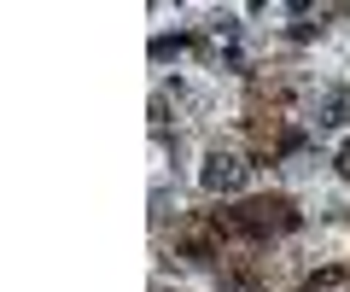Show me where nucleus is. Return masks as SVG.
I'll list each match as a JSON object with an SVG mask.
<instances>
[{"label":"nucleus","instance_id":"f257e3e1","mask_svg":"<svg viewBox=\"0 0 350 292\" xmlns=\"http://www.w3.org/2000/svg\"><path fill=\"white\" fill-rule=\"evenodd\" d=\"M251 181V164L239 152H211L204 158V170H199V187L204 193H239Z\"/></svg>","mask_w":350,"mask_h":292},{"label":"nucleus","instance_id":"f03ea898","mask_svg":"<svg viewBox=\"0 0 350 292\" xmlns=\"http://www.w3.org/2000/svg\"><path fill=\"white\" fill-rule=\"evenodd\" d=\"M315 123L321 129H345L350 123V88H327L321 105H315Z\"/></svg>","mask_w":350,"mask_h":292},{"label":"nucleus","instance_id":"7ed1b4c3","mask_svg":"<svg viewBox=\"0 0 350 292\" xmlns=\"http://www.w3.org/2000/svg\"><path fill=\"white\" fill-rule=\"evenodd\" d=\"M181 47H187V41H181V36H158V41H152V59H170V53H181Z\"/></svg>","mask_w":350,"mask_h":292},{"label":"nucleus","instance_id":"20e7f679","mask_svg":"<svg viewBox=\"0 0 350 292\" xmlns=\"http://www.w3.org/2000/svg\"><path fill=\"white\" fill-rule=\"evenodd\" d=\"M338 176L350 181V146H345V152H338Z\"/></svg>","mask_w":350,"mask_h":292}]
</instances>
